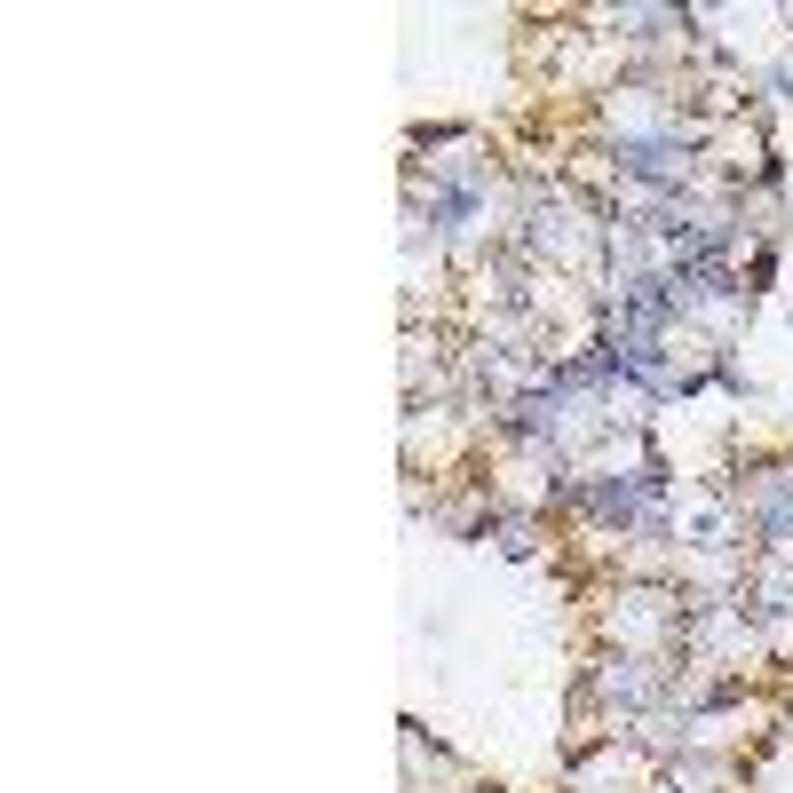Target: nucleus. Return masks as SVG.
Wrapping results in <instances>:
<instances>
[{
	"label": "nucleus",
	"mask_w": 793,
	"mask_h": 793,
	"mask_svg": "<svg viewBox=\"0 0 793 793\" xmlns=\"http://www.w3.org/2000/svg\"><path fill=\"white\" fill-rule=\"evenodd\" d=\"M611 603H619V611H611V635L627 643V659H651V651H667V643L690 635V611H682V595H667V587H619Z\"/></svg>",
	"instance_id": "f257e3e1"
},
{
	"label": "nucleus",
	"mask_w": 793,
	"mask_h": 793,
	"mask_svg": "<svg viewBox=\"0 0 793 793\" xmlns=\"http://www.w3.org/2000/svg\"><path fill=\"white\" fill-rule=\"evenodd\" d=\"M595 690H603L611 706L643 714V706L667 698V675H659V659H603V667H595Z\"/></svg>",
	"instance_id": "f03ea898"
}]
</instances>
